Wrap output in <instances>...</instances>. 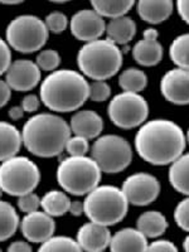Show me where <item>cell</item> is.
<instances>
[{
  "mask_svg": "<svg viewBox=\"0 0 189 252\" xmlns=\"http://www.w3.org/2000/svg\"><path fill=\"white\" fill-rule=\"evenodd\" d=\"M187 146L183 129L168 119L145 121L135 135V150L146 163L155 166L170 165Z\"/></svg>",
  "mask_w": 189,
  "mask_h": 252,
  "instance_id": "obj_1",
  "label": "cell"
},
{
  "mask_svg": "<svg viewBox=\"0 0 189 252\" xmlns=\"http://www.w3.org/2000/svg\"><path fill=\"white\" fill-rule=\"evenodd\" d=\"M89 85L86 77L75 69H56L40 82V101L51 111L75 112L89 98Z\"/></svg>",
  "mask_w": 189,
  "mask_h": 252,
  "instance_id": "obj_2",
  "label": "cell"
},
{
  "mask_svg": "<svg viewBox=\"0 0 189 252\" xmlns=\"http://www.w3.org/2000/svg\"><path fill=\"white\" fill-rule=\"evenodd\" d=\"M69 124L61 116L42 112L32 116L22 129L23 145L38 158H55L62 154L71 136Z\"/></svg>",
  "mask_w": 189,
  "mask_h": 252,
  "instance_id": "obj_3",
  "label": "cell"
},
{
  "mask_svg": "<svg viewBox=\"0 0 189 252\" xmlns=\"http://www.w3.org/2000/svg\"><path fill=\"white\" fill-rule=\"evenodd\" d=\"M77 66L92 81H106L118 75L123 66V51L109 38L91 40L78 51Z\"/></svg>",
  "mask_w": 189,
  "mask_h": 252,
  "instance_id": "obj_4",
  "label": "cell"
},
{
  "mask_svg": "<svg viewBox=\"0 0 189 252\" xmlns=\"http://www.w3.org/2000/svg\"><path fill=\"white\" fill-rule=\"evenodd\" d=\"M129 201L123 189L115 186H100L92 189L83 201V215L91 222L115 226L127 215Z\"/></svg>",
  "mask_w": 189,
  "mask_h": 252,
  "instance_id": "obj_5",
  "label": "cell"
},
{
  "mask_svg": "<svg viewBox=\"0 0 189 252\" xmlns=\"http://www.w3.org/2000/svg\"><path fill=\"white\" fill-rule=\"evenodd\" d=\"M102 170L92 157L64 158L57 168V182L72 195H86L100 184Z\"/></svg>",
  "mask_w": 189,
  "mask_h": 252,
  "instance_id": "obj_6",
  "label": "cell"
},
{
  "mask_svg": "<svg viewBox=\"0 0 189 252\" xmlns=\"http://www.w3.org/2000/svg\"><path fill=\"white\" fill-rule=\"evenodd\" d=\"M48 37L49 31L44 20L31 14L14 18L5 31L6 43L9 47L24 55L42 51Z\"/></svg>",
  "mask_w": 189,
  "mask_h": 252,
  "instance_id": "obj_7",
  "label": "cell"
},
{
  "mask_svg": "<svg viewBox=\"0 0 189 252\" xmlns=\"http://www.w3.org/2000/svg\"><path fill=\"white\" fill-rule=\"evenodd\" d=\"M39 182V168L29 158L15 155L0 163V187L6 194L20 197L34 192Z\"/></svg>",
  "mask_w": 189,
  "mask_h": 252,
  "instance_id": "obj_8",
  "label": "cell"
},
{
  "mask_svg": "<svg viewBox=\"0 0 189 252\" xmlns=\"http://www.w3.org/2000/svg\"><path fill=\"white\" fill-rule=\"evenodd\" d=\"M91 157L102 173L118 174L124 172L132 161V148L120 135L107 134L96 138L90 148Z\"/></svg>",
  "mask_w": 189,
  "mask_h": 252,
  "instance_id": "obj_9",
  "label": "cell"
},
{
  "mask_svg": "<svg viewBox=\"0 0 189 252\" xmlns=\"http://www.w3.org/2000/svg\"><path fill=\"white\" fill-rule=\"evenodd\" d=\"M107 114L115 126L131 130L145 123L149 116V105L140 94L124 91L111 98Z\"/></svg>",
  "mask_w": 189,
  "mask_h": 252,
  "instance_id": "obj_10",
  "label": "cell"
},
{
  "mask_svg": "<svg viewBox=\"0 0 189 252\" xmlns=\"http://www.w3.org/2000/svg\"><path fill=\"white\" fill-rule=\"evenodd\" d=\"M121 189L125 193L129 204L145 207L152 204L159 197L160 182L155 175L149 173H135L126 178Z\"/></svg>",
  "mask_w": 189,
  "mask_h": 252,
  "instance_id": "obj_11",
  "label": "cell"
},
{
  "mask_svg": "<svg viewBox=\"0 0 189 252\" xmlns=\"http://www.w3.org/2000/svg\"><path fill=\"white\" fill-rule=\"evenodd\" d=\"M72 35L81 42H91L100 39L106 32L105 18L101 17L94 9H82L72 15L69 20Z\"/></svg>",
  "mask_w": 189,
  "mask_h": 252,
  "instance_id": "obj_12",
  "label": "cell"
},
{
  "mask_svg": "<svg viewBox=\"0 0 189 252\" xmlns=\"http://www.w3.org/2000/svg\"><path fill=\"white\" fill-rule=\"evenodd\" d=\"M40 71L35 62L31 60H17L10 63L5 72V81L9 87L17 92H28L40 82Z\"/></svg>",
  "mask_w": 189,
  "mask_h": 252,
  "instance_id": "obj_13",
  "label": "cell"
},
{
  "mask_svg": "<svg viewBox=\"0 0 189 252\" xmlns=\"http://www.w3.org/2000/svg\"><path fill=\"white\" fill-rule=\"evenodd\" d=\"M19 228L28 242L40 245L55 235V217L49 216L44 211L27 213L23 220H20Z\"/></svg>",
  "mask_w": 189,
  "mask_h": 252,
  "instance_id": "obj_14",
  "label": "cell"
},
{
  "mask_svg": "<svg viewBox=\"0 0 189 252\" xmlns=\"http://www.w3.org/2000/svg\"><path fill=\"white\" fill-rule=\"evenodd\" d=\"M160 92L173 105H189V69L173 68L161 77Z\"/></svg>",
  "mask_w": 189,
  "mask_h": 252,
  "instance_id": "obj_15",
  "label": "cell"
},
{
  "mask_svg": "<svg viewBox=\"0 0 189 252\" xmlns=\"http://www.w3.org/2000/svg\"><path fill=\"white\" fill-rule=\"evenodd\" d=\"M157 29L148 28L143 38L132 47V58L144 67H154L163 60V46L158 40Z\"/></svg>",
  "mask_w": 189,
  "mask_h": 252,
  "instance_id": "obj_16",
  "label": "cell"
},
{
  "mask_svg": "<svg viewBox=\"0 0 189 252\" xmlns=\"http://www.w3.org/2000/svg\"><path fill=\"white\" fill-rule=\"evenodd\" d=\"M111 236L109 227L90 220L80 227L76 240L81 251L85 250L89 252H100L110 246Z\"/></svg>",
  "mask_w": 189,
  "mask_h": 252,
  "instance_id": "obj_17",
  "label": "cell"
},
{
  "mask_svg": "<svg viewBox=\"0 0 189 252\" xmlns=\"http://www.w3.org/2000/svg\"><path fill=\"white\" fill-rule=\"evenodd\" d=\"M71 131L87 140L98 138L103 130V120L97 112L92 110H80L75 112L69 123Z\"/></svg>",
  "mask_w": 189,
  "mask_h": 252,
  "instance_id": "obj_18",
  "label": "cell"
},
{
  "mask_svg": "<svg viewBox=\"0 0 189 252\" xmlns=\"http://www.w3.org/2000/svg\"><path fill=\"white\" fill-rule=\"evenodd\" d=\"M148 237L138 228H123L111 236L109 249L114 252L148 251Z\"/></svg>",
  "mask_w": 189,
  "mask_h": 252,
  "instance_id": "obj_19",
  "label": "cell"
},
{
  "mask_svg": "<svg viewBox=\"0 0 189 252\" xmlns=\"http://www.w3.org/2000/svg\"><path fill=\"white\" fill-rule=\"evenodd\" d=\"M138 14L144 22L157 26L165 22L174 10L173 0H138Z\"/></svg>",
  "mask_w": 189,
  "mask_h": 252,
  "instance_id": "obj_20",
  "label": "cell"
},
{
  "mask_svg": "<svg viewBox=\"0 0 189 252\" xmlns=\"http://www.w3.org/2000/svg\"><path fill=\"white\" fill-rule=\"evenodd\" d=\"M106 38L112 40L118 46H126L134 39L136 34V24L130 17L112 18L106 24Z\"/></svg>",
  "mask_w": 189,
  "mask_h": 252,
  "instance_id": "obj_21",
  "label": "cell"
},
{
  "mask_svg": "<svg viewBox=\"0 0 189 252\" xmlns=\"http://www.w3.org/2000/svg\"><path fill=\"white\" fill-rule=\"evenodd\" d=\"M22 145V131L8 121H0V163L18 155Z\"/></svg>",
  "mask_w": 189,
  "mask_h": 252,
  "instance_id": "obj_22",
  "label": "cell"
},
{
  "mask_svg": "<svg viewBox=\"0 0 189 252\" xmlns=\"http://www.w3.org/2000/svg\"><path fill=\"white\" fill-rule=\"evenodd\" d=\"M168 220L159 211H148L139 216L136 220V228L148 238H158L163 236L168 229Z\"/></svg>",
  "mask_w": 189,
  "mask_h": 252,
  "instance_id": "obj_23",
  "label": "cell"
},
{
  "mask_svg": "<svg viewBox=\"0 0 189 252\" xmlns=\"http://www.w3.org/2000/svg\"><path fill=\"white\" fill-rule=\"evenodd\" d=\"M169 182L178 193L189 195V153H183L170 164Z\"/></svg>",
  "mask_w": 189,
  "mask_h": 252,
  "instance_id": "obj_24",
  "label": "cell"
},
{
  "mask_svg": "<svg viewBox=\"0 0 189 252\" xmlns=\"http://www.w3.org/2000/svg\"><path fill=\"white\" fill-rule=\"evenodd\" d=\"M71 199L64 190H49L40 198V208L52 217H61L68 213Z\"/></svg>",
  "mask_w": 189,
  "mask_h": 252,
  "instance_id": "obj_25",
  "label": "cell"
},
{
  "mask_svg": "<svg viewBox=\"0 0 189 252\" xmlns=\"http://www.w3.org/2000/svg\"><path fill=\"white\" fill-rule=\"evenodd\" d=\"M92 9L103 18H118L126 15L135 5V0H90Z\"/></svg>",
  "mask_w": 189,
  "mask_h": 252,
  "instance_id": "obj_26",
  "label": "cell"
},
{
  "mask_svg": "<svg viewBox=\"0 0 189 252\" xmlns=\"http://www.w3.org/2000/svg\"><path fill=\"white\" fill-rule=\"evenodd\" d=\"M19 216L14 206L0 199V242L12 238L19 228Z\"/></svg>",
  "mask_w": 189,
  "mask_h": 252,
  "instance_id": "obj_27",
  "label": "cell"
},
{
  "mask_svg": "<svg viewBox=\"0 0 189 252\" xmlns=\"http://www.w3.org/2000/svg\"><path fill=\"white\" fill-rule=\"evenodd\" d=\"M119 85L123 91L140 94L148 86V76L141 69L130 67L121 72L120 77H119Z\"/></svg>",
  "mask_w": 189,
  "mask_h": 252,
  "instance_id": "obj_28",
  "label": "cell"
},
{
  "mask_svg": "<svg viewBox=\"0 0 189 252\" xmlns=\"http://www.w3.org/2000/svg\"><path fill=\"white\" fill-rule=\"evenodd\" d=\"M172 62L179 68L189 69V33L178 35L169 47Z\"/></svg>",
  "mask_w": 189,
  "mask_h": 252,
  "instance_id": "obj_29",
  "label": "cell"
},
{
  "mask_svg": "<svg viewBox=\"0 0 189 252\" xmlns=\"http://www.w3.org/2000/svg\"><path fill=\"white\" fill-rule=\"evenodd\" d=\"M39 251H81L77 240L68 236H52L40 244Z\"/></svg>",
  "mask_w": 189,
  "mask_h": 252,
  "instance_id": "obj_30",
  "label": "cell"
},
{
  "mask_svg": "<svg viewBox=\"0 0 189 252\" xmlns=\"http://www.w3.org/2000/svg\"><path fill=\"white\" fill-rule=\"evenodd\" d=\"M35 63L42 71H56L61 63V56L55 49H43L38 53Z\"/></svg>",
  "mask_w": 189,
  "mask_h": 252,
  "instance_id": "obj_31",
  "label": "cell"
},
{
  "mask_svg": "<svg viewBox=\"0 0 189 252\" xmlns=\"http://www.w3.org/2000/svg\"><path fill=\"white\" fill-rule=\"evenodd\" d=\"M111 96V87L106 81H94L89 85V98L94 102H105Z\"/></svg>",
  "mask_w": 189,
  "mask_h": 252,
  "instance_id": "obj_32",
  "label": "cell"
},
{
  "mask_svg": "<svg viewBox=\"0 0 189 252\" xmlns=\"http://www.w3.org/2000/svg\"><path fill=\"white\" fill-rule=\"evenodd\" d=\"M47 28H48L49 33L53 34H61L66 31L67 27L69 26V20L66 17V14H63L61 12H52L44 19Z\"/></svg>",
  "mask_w": 189,
  "mask_h": 252,
  "instance_id": "obj_33",
  "label": "cell"
},
{
  "mask_svg": "<svg viewBox=\"0 0 189 252\" xmlns=\"http://www.w3.org/2000/svg\"><path fill=\"white\" fill-rule=\"evenodd\" d=\"M64 150L71 157H83V155H87V153L90 152L89 140L86 138H83V136H80V135L69 136Z\"/></svg>",
  "mask_w": 189,
  "mask_h": 252,
  "instance_id": "obj_34",
  "label": "cell"
},
{
  "mask_svg": "<svg viewBox=\"0 0 189 252\" xmlns=\"http://www.w3.org/2000/svg\"><path fill=\"white\" fill-rule=\"evenodd\" d=\"M174 220L179 228L189 233V195H186V198L177 204L174 209Z\"/></svg>",
  "mask_w": 189,
  "mask_h": 252,
  "instance_id": "obj_35",
  "label": "cell"
},
{
  "mask_svg": "<svg viewBox=\"0 0 189 252\" xmlns=\"http://www.w3.org/2000/svg\"><path fill=\"white\" fill-rule=\"evenodd\" d=\"M18 208H19L20 212H23L24 215L38 211V209L40 208V198L38 197L37 193L34 192L20 195V197H18Z\"/></svg>",
  "mask_w": 189,
  "mask_h": 252,
  "instance_id": "obj_36",
  "label": "cell"
},
{
  "mask_svg": "<svg viewBox=\"0 0 189 252\" xmlns=\"http://www.w3.org/2000/svg\"><path fill=\"white\" fill-rule=\"evenodd\" d=\"M3 38L0 37V77L5 75L6 69L12 63V51Z\"/></svg>",
  "mask_w": 189,
  "mask_h": 252,
  "instance_id": "obj_37",
  "label": "cell"
},
{
  "mask_svg": "<svg viewBox=\"0 0 189 252\" xmlns=\"http://www.w3.org/2000/svg\"><path fill=\"white\" fill-rule=\"evenodd\" d=\"M20 106L23 107L24 112H28V114H33V112L38 111L40 106V97H38L37 94H29L27 96H24V98L22 100V105Z\"/></svg>",
  "mask_w": 189,
  "mask_h": 252,
  "instance_id": "obj_38",
  "label": "cell"
},
{
  "mask_svg": "<svg viewBox=\"0 0 189 252\" xmlns=\"http://www.w3.org/2000/svg\"><path fill=\"white\" fill-rule=\"evenodd\" d=\"M148 251H170L177 252L178 247L169 240H155L150 242Z\"/></svg>",
  "mask_w": 189,
  "mask_h": 252,
  "instance_id": "obj_39",
  "label": "cell"
},
{
  "mask_svg": "<svg viewBox=\"0 0 189 252\" xmlns=\"http://www.w3.org/2000/svg\"><path fill=\"white\" fill-rule=\"evenodd\" d=\"M12 91L13 90L9 87L6 81L0 78V109L5 106L6 103L9 102L10 96H12Z\"/></svg>",
  "mask_w": 189,
  "mask_h": 252,
  "instance_id": "obj_40",
  "label": "cell"
},
{
  "mask_svg": "<svg viewBox=\"0 0 189 252\" xmlns=\"http://www.w3.org/2000/svg\"><path fill=\"white\" fill-rule=\"evenodd\" d=\"M178 14L189 26V0H177Z\"/></svg>",
  "mask_w": 189,
  "mask_h": 252,
  "instance_id": "obj_41",
  "label": "cell"
},
{
  "mask_svg": "<svg viewBox=\"0 0 189 252\" xmlns=\"http://www.w3.org/2000/svg\"><path fill=\"white\" fill-rule=\"evenodd\" d=\"M31 242H26V241H15L9 245L8 251L9 252H29L32 251Z\"/></svg>",
  "mask_w": 189,
  "mask_h": 252,
  "instance_id": "obj_42",
  "label": "cell"
},
{
  "mask_svg": "<svg viewBox=\"0 0 189 252\" xmlns=\"http://www.w3.org/2000/svg\"><path fill=\"white\" fill-rule=\"evenodd\" d=\"M68 212L71 213L72 216H75V217H80V216H82L83 215V202H81V201L72 202L71 201Z\"/></svg>",
  "mask_w": 189,
  "mask_h": 252,
  "instance_id": "obj_43",
  "label": "cell"
},
{
  "mask_svg": "<svg viewBox=\"0 0 189 252\" xmlns=\"http://www.w3.org/2000/svg\"><path fill=\"white\" fill-rule=\"evenodd\" d=\"M24 116V110L22 106H14L9 110V118L12 119L13 121L20 120Z\"/></svg>",
  "mask_w": 189,
  "mask_h": 252,
  "instance_id": "obj_44",
  "label": "cell"
},
{
  "mask_svg": "<svg viewBox=\"0 0 189 252\" xmlns=\"http://www.w3.org/2000/svg\"><path fill=\"white\" fill-rule=\"evenodd\" d=\"M26 0H0V4L4 5H17V4L24 3Z\"/></svg>",
  "mask_w": 189,
  "mask_h": 252,
  "instance_id": "obj_45",
  "label": "cell"
},
{
  "mask_svg": "<svg viewBox=\"0 0 189 252\" xmlns=\"http://www.w3.org/2000/svg\"><path fill=\"white\" fill-rule=\"evenodd\" d=\"M183 249L186 250V251L189 252V235L187 236L186 238H184V241H183Z\"/></svg>",
  "mask_w": 189,
  "mask_h": 252,
  "instance_id": "obj_46",
  "label": "cell"
},
{
  "mask_svg": "<svg viewBox=\"0 0 189 252\" xmlns=\"http://www.w3.org/2000/svg\"><path fill=\"white\" fill-rule=\"evenodd\" d=\"M51 3H56V4H64V3H68L71 0H48Z\"/></svg>",
  "mask_w": 189,
  "mask_h": 252,
  "instance_id": "obj_47",
  "label": "cell"
},
{
  "mask_svg": "<svg viewBox=\"0 0 189 252\" xmlns=\"http://www.w3.org/2000/svg\"><path fill=\"white\" fill-rule=\"evenodd\" d=\"M3 194H4V190H3V189H1V187H0V199H1Z\"/></svg>",
  "mask_w": 189,
  "mask_h": 252,
  "instance_id": "obj_48",
  "label": "cell"
},
{
  "mask_svg": "<svg viewBox=\"0 0 189 252\" xmlns=\"http://www.w3.org/2000/svg\"><path fill=\"white\" fill-rule=\"evenodd\" d=\"M186 138H187V143L189 144V129H188V131H187V136H186Z\"/></svg>",
  "mask_w": 189,
  "mask_h": 252,
  "instance_id": "obj_49",
  "label": "cell"
},
{
  "mask_svg": "<svg viewBox=\"0 0 189 252\" xmlns=\"http://www.w3.org/2000/svg\"><path fill=\"white\" fill-rule=\"evenodd\" d=\"M0 251H1V249H0Z\"/></svg>",
  "mask_w": 189,
  "mask_h": 252,
  "instance_id": "obj_50",
  "label": "cell"
}]
</instances>
